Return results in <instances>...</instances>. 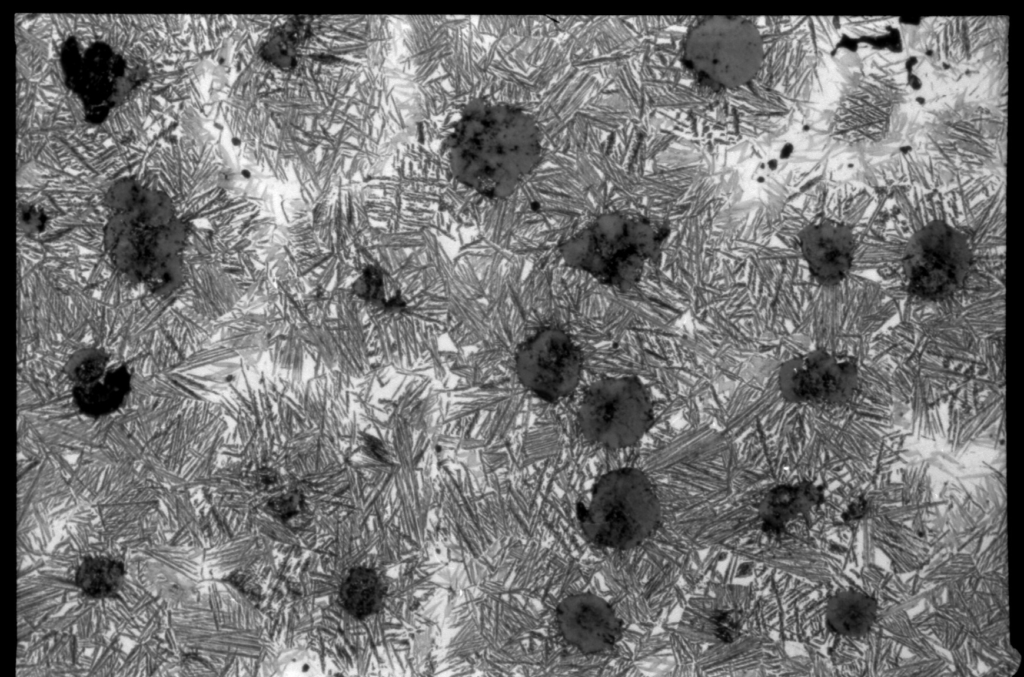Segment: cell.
<instances>
[{
    "label": "cell",
    "instance_id": "8",
    "mask_svg": "<svg viewBox=\"0 0 1024 677\" xmlns=\"http://www.w3.org/2000/svg\"><path fill=\"white\" fill-rule=\"evenodd\" d=\"M144 69H130L125 59L103 42H95L81 54L78 72L68 85L81 98L91 123L105 120L144 79Z\"/></svg>",
    "mask_w": 1024,
    "mask_h": 677
},
{
    "label": "cell",
    "instance_id": "16",
    "mask_svg": "<svg viewBox=\"0 0 1024 677\" xmlns=\"http://www.w3.org/2000/svg\"><path fill=\"white\" fill-rule=\"evenodd\" d=\"M106 363L104 352L91 350L78 355L67 372L76 385H89L101 379Z\"/></svg>",
    "mask_w": 1024,
    "mask_h": 677
},
{
    "label": "cell",
    "instance_id": "11",
    "mask_svg": "<svg viewBox=\"0 0 1024 677\" xmlns=\"http://www.w3.org/2000/svg\"><path fill=\"white\" fill-rule=\"evenodd\" d=\"M131 390V376L125 367L109 370L89 385H75L72 396L79 412L91 418L110 415L120 409Z\"/></svg>",
    "mask_w": 1024,
    "mask_h": 677
},
{
    "label": "cell",
    "instance_id": "7",
    "mask_svg": "<svg viewBox=\"0 0 1024 677\" xmlns=\"http://www.w3.org/2000/svg\"><path fill=\"white\" fill-rule=\"evenodd\" d=\"M914 243L904 266L911 291L939 299L958 289L969 260L963 234L942 220H934L917 232Z\"/></svg>",
    "mask_w": 1024,
    "mask_h": 677
},
{
    "label": "cell",
    "instance_id": "10",
    "mask_svg": "<svg viewBox=\"0 0 1024 677\" xmlns=\"http://www.w3.org/2000/svg\"><path fill=\"white\" fill-rule=\"evenodd\" d=\"M804 259L811 273L823 284H835L849 271L853 237L847 225L823 220L808 225L800 233Z\"/></svg>",
    "mask_w": 1024,
    "mask_h": 677
},
{
    "label": "cell",
    "instance_id": "1",
    "mask_svg": "<svg viewBox=\"0 0 1024 677\" xmlns=\"http://www.w3.org/2000/svg\"><path fill=\"white\" fill-rule=\"evenodd\" d=\"M541 138L536 121L522 109L473 101L448 139L451 172L461 184L485 197H508L537 167Z\"/></svg>",
    "mask_w": 1024,
    "mask_h": 677
},
{
    "label": "cell",
    "instance_id": "5",
    "mask_svg": "<svg viewBox=\"0 0 1024 677\" xmlns=\"http://www.w3.org/2000/svg\"><path fill=\"white\" fill-rule=\"evenodd\" d=\"M651 406L635 378H606L584 391L577 424L589 442L607 448L634 444L651 422Z\"/></svg>",
    "mask_w": 1024,
    "mask_h": 677
},
{
    "label": "cell",
    "instance_id": "4",
    "mask_svg": "<svg viewBox=\"0 0 1024 677\" xmlns=\"http://www.w3.org/2000/svg\"><path fill=\"white\" fill-rule=\"evenodd\" d=\"M688 66L717 88H736L750 82L764 59L757 28L740 17L714 16L692 28L684 45Z\"/></svg>",
    "mask_w": 1024,
    "mask_h": 677
},
{
    "label": "cell",
    "instance_id": "13",
    "mask_svg": "<svg viewBox=\"0 0 1024 677\" xmlns=\"http://www.w3.org/2000/svg\"><path fill=\"white\" fill-rule=\"evenodd\" d=\"M339 596L351 615L363 618L377 611L382 600L381 583L372 570L356 568L342 584Z\"/></svg>",
    "mask_w": 1024,
    "mask_h": 677
},
{
    "label": "cell",
    "instance_id": "17",
    "mask_svg": "<svg viewBox=\"0 0 1024 677\" xmlns=\"http://www.w3.org/2000/svg\"><path fill=\"white\" fill-rule=\"evenodd\" d=\"M299 500L294 495L282 496L269 503V506L279 516L290 517L297 512Z\"/></svg>",
    "mask_w": 1024,
    "mask_h": 677
},
{
    "label": "cell",
    "instance_id": "3",
    "mask_svg": "<svg viewBox=\"0 0 1024 677\" xmlns=\"http://www.w3.org/2000/svg\"><path fill=\"white\" fill-rule=\"evenodd\" d=\"M586 536L596 545L630 549L649 539L660 524V504L650 480L633 468L603 475L590 500L578 507Z\"/></svg>",
    "mask_w": 1024,
    "mask_h": 677
},
{
    "label": "cell",
    "instance_id": "6",
    "mask_svg": "<svg viewBox=\"0 0 1024 677\" xmlns=\"http://www.w3.org/2000/svg\"><path fill=\"white\" fill-rule=\"evenodd\" d=\"M582 370L580 348L558 327L537 330L523 340L515 352L518 381L546 402H558L572 395L579 385Z\"/></svg>",
    "mask_w": 1024,
    "mask_h": 677
},
{
    "label": "cell",
    "instance_id": "9",
    "mask_svg": "<svg viewBox=\"0 0 1024 677\" xmlns=\"http://www.w3.org/2000/svg\"><path fill=\"white\" fill-rule=\"evenodd\" d=\"M557 622L566 642L584 654L609 651L622 634L621 622L612 607L589 593L562 600L557 609Z\"/></svg>",
    "mask_w": 1024,
    "mask_h": 677
},
{
    "label": "cell",
    "instance_id": "15",
    "mask_svg": "<svg viewBox=\"0 0 1024 677\" xmlns=\"http://www.w3.org/2000/svg\"><path fill=\"white\" fill-rule=\"evenodd\" d=\"M123 578V564L104 557L85 558L76 573L77 585L87 595L97 598L116 594Z\"/></svg>",
    "mask_w": 1024,
    "mask_h": 677
},
{
    "label": "cell",
    "instance_id": "2",
    "mask_svg": "<svg viewBox=\"0 0 1024 677\" xmlns=\"http://www.w3.org/2000/svg\"><path fill=\"white\" fill-rule=\"evenodd\" d=\"M667 231L643 217L608 213L597 217L561 247L566 264L600 283L629 289L642 278L647 264L660 255Z\"/></svg>",
    "mask_w": 1024,
    "mask_h": 677
},
{
    "label": "cell",
    "instance_id": "12",
    "mask_svg": "<svg viewBox=\"0 0 1024 677\" xmlns=\"http://www.w3.org/2000/svg\"><path fill=\"white\" fill-rule=\"evenodd\" d=\"M876 614L873 597L855 590L838 591L828 602L827 622L837 634L859 638L869 632Z\"/></svg>",
    "mask_w": 1024,
    "mask_h": 677
},
{
    "label": "cell",
    "instance_id": "14",
    "mask_svg": "<svg viewBox=\"0 0 1024 677\" xmlns=\"http://www.w3.org/2000/svg\"><path fill=\"white\" fill-rule=\"evenodd\" d=\"M819 494L810 485L785 486L773 490L763 505V519L780 528L817 503Z\"/></svg>",
    "mask_w": 1024,
    "mask_h": 677
}]
</instances>
